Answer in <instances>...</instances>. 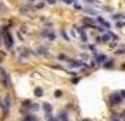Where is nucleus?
<instances>
[{
    "instance_id": "1",
    "label": "nucleus",
    "mask_w": 125,
    "mask_h": 121,
    "mask_svg": "<svg viewBox=\"0 0 125 121\" xmlns=\"http://www.w3.org/2000/svg\"><path fill=\"white\" fill-rule=\"evenodd\" d=\"M3 38H4V44H6V47H7V48H13V44H14L13 37H11V34H10L6 28H3Z\"/></svg>"
},
{
    "instance_id": "2",
    "label": "nucleus",
    "mask_w": 125,
    "mask_h": 121,
    "mask_svg": "<svg viewBox=\"0 0 125 121\" xmlns=\"http://www.w3.org/2000/svg\"><path fill=\"white\" fill-rule=\"evenodd\" d=\"M0 73H1V78H3V82H4V85H6V87H10L11 86V80H10V76H8V73L3 69V68H0Z\"/></svg>"
},
{
    "instance_id": "3",
    "label": "nucleus",
    "mask_w": 125,
    "mask_h": 121,
    "mask_svg": "<svg viewBox=\"0 0 125 121\" xmlns=\"http://www.w3.org/2000/svg\"><path fill=\"white\" fill-rule=\"evenodd\" d=\"M111 101L114 103V104H120L121 101H122V97H121V94H111Z\"/></svg>"
},
{
    "instance_id": "4",
    "label": "nucleus",
    "mask_w": 125,
    "mask_h": 121,
    "mask_svg": "<svg viewBox=\"0 0 125 121\" xmlns=\"http://www.w3.org/2000/svg\"><path fill=\"white\" fill-rule=\"evenodd\" d=\"M97 21H98L100 24H103V25H104L107 30H110V27H111V25H110V23H107V21H106L103 17H97Z\"/></svg>"
},
{
    "instance_id": "5",
    "label": "nucleus",
    "mask_w": 125,
    "mask_h": 121,
    "mask_svg": "<svg viewBox=\"0 0 125 121\" xmlns=\"http://www.w3.org/2000/svg\"><path fill=\"white\" fill-rule=\"evenodd\" d=\"M77 31H79V34H80V37H82V41H83V42H87V35L84 34L83 28H77Z\"/></svg>"
},
{
    "instance_id": "6",
    "label": "nucleus",
    "mask_w": 125,
    "mask_h": 121,
    "mask_svg": "<svg viewBox=\"0 0 125 121\" xmlns=\"http://www.w3.org/2000/svg\"><path fill=\"white\" fill-rule=\"evenodd\" d=\"M106 55H97L96 56V61H97V63H103V62H106Z\"/></svg>"
},
{
    "instance_id": "7",
    "label": "nucleus",
    "mask_w": 125,
    "mask_h": 121,
    "mask_svg": "<svg viewBox=\"0 0 125 121\" xmlns=\"http://www.w3.org/2000/svg\"><path fill=\"white\" fill-rule=\"evenodd\" d=\"M114 66V62L113 61H107L106 63H103V68H106V69H111Z\"/></svg>"
},
{
    "instance_id": "8",
    "label": "nucleus",
    "mask_w": 125,
    "mask_h": 121,
    "mask_svg": "<svg viewBox=\"0 0 125 121\" xmlns=\"http://www.w3.org/2000/svg\"><path fill=\"white\" fill-rule=\"evenodd\" d=\"M42 107H44V110H45L46 113H51V110H52V107H51V104H49V103H44V104H42Z\"/></svg>"
},
{
    "instance_id": "9",
    "label": "nucleus",
    "mask_w": 125,
    "mask_h": 121,
    "mask_svg": "<svg viewBox=\"0 0 125 121\" xmlns=\"http://www.w3.org/2000/svg\"><path fill=\"white\" fill-rule=\"evenodd\" d=\"M100 39H101V42H108V39H110V34H104L103 37H100Z\"/></svg>"
},
{
    "instance_id": "10",
    "label": "nucleus",
    "mask_w": 125,
    "mask_h": 121,
    "mask_svg": "<svg viewBox=\"0 0 125 121\" xmlns=\"http://www.w3.org/2000/svg\"><path fill=\"white\" fill-rule=\"evenodd\" d=\"M42 93H44V92H42V89H41V87H37V89H35V96H37V97H41V96H42Z\"/></svg>"
},
{
    "instance_id": "11",
    "label": "nucleus",
    "mask_w": 125,
    "mask_h": 121,
    "mask_svg": "<svg viewBox=\"0 0 125 121\" xmlns=\"http://www.w3.org/2000/svg\"><path fill=\"white\" fill-rule=\"evenodd\" d=\"M44 7H45V1H41V3H37L35 4V8H38V10L44 8Z\"/></svg>"
},
{
    "instance_id": "12",
    "label": "nucleus",
    "mask_w": 125,
    "mask_h": 121,
    "mask_svg": "<svg viewBox=\"0 0 125 121\" xmlns=\"http://www.w3.org/2000/svg\"><path fill=\"white\" fill-rule=\"evenodd\" d=\"M113 18L118 21V20H121V18H125V16H124V14H114V16H113Z\"/></svg>"
},
{
    "instance_id": "13",
    "label": "nucleus",
    "mask_w": 125,
    "mask_h": 121,
    "mask_svg": "<svg viewBox=\"0 0 125 121\" xmlns=\"http://www.w3.org/2000/svg\"><path fill=\"white\" fill-rule=\"evenodd\" d=\"M23 121H37V118H35V117H32V116H27Z\"/></svg>"
},
{
    "instance_id": "14",
    "label": "nucleus",
    "mask_w": 125,
    "mask_h": 121,
    "mask_svg": "<svg viewBox=\"0 0 125 121\" xmlns=\"http://www.w3.org/2000/svg\"><path fill=\"white\" fill-rule=\"evenodd\" d=\"M48 39H49V41H53V39H55V34H53V32H49V34H48Z\"/></svg>"
},
{
    "instance_id": "15",
    "label": "nucleus",
    "mask_w": 125,
    "mask_h": 121,
    "mask_svg": "<svg viewBox=\"0 0 125 121\" xmlns=\"http://www.w3.org/2000/svg\"><path fill=\"white\" fill-rule=\"evenodd\" d=\"M115 54H118V55H122V54H125V48H120V49H117V52Z\"/></svg>"
},
{
    "instance_id": "16",
    "label": "nucleus",
    "mask_w": 125,
    "mask_h": 121,
    "mask_svg": "<svg viewBox=\"0 0 125 121\" xmlns=\"http://www.w3.org/2000/svg\"><path fill=\"white\" fill-rule=\"evenodd\" d=\"M86 11H87V13H89V14H93V16H96V14H97V13H96V11H94V10H91V8H87V10H86Z\"/></svg>"
},
{
    "instance_id": "17",
    "label": "nucleus",
    "mask_w": 125,
    "mask_h": 121,
    "mask_svg": "<svg viewBox=\"0 0 125 121\" xmlns=\"http://www.w3.org/2000/svg\"><path fill=\"white\" fill-rule=\"evenodd\" d=\"M62 35H63V38H65L66 41H69V37H68V34H66L65 31H62Z\"/></svg>"
},
{
    "instance_id": "18",
    "label": "nucleus",
    "mask_w": 125,
    "mask_h": 121,
    "mask_svg": "<svg viewBox=\"0 0 125 121\" xmlns=\"http://www.w3.org/2000/svg\"><path fill=\"white\" fill-rule=\"evenodd\" d=\"M55 96H56V97H61V96H62V92H61V90L55 92Z\"/></svg>"
},
{
    "instance_id": "19",
    "label": "nucleus",
    "mask_w": 125,
    "mask_h": 121,
    "mask_svg": "<svg viewBox=\"0 0 125 121\" xmlns=\"http://www.w3.org/2000/svg\"><path fill=\"white\" fill-rule=\"evenodd\" d=\"M75 8H76V10H82V6H80V4H77V3H76V4H75Z\"/></svg>"
},
{
    "instance_id": "20",
    "label": "nucleus",
    "mask_w": 125,
    "mask_h": 121,
    "mask_svg": "<svg viewBox=\"0 0 125 121\" xmlns=\"http://www.w3.org/2000/svg\"><path fill=\"white\" fill-rule=\"evenodd\" d=\"M45 3H49V4H55V0H45Z\"/></svg>"
},
{
    "instance_id": "21",
    "label": "nucleus",
    "mask_w": 125,
    "mask_h": 121,
    "mask_svg": "<svg viewBox=\"0 0 125 121\" xmlns=\"http://www.w3.org/2000/svg\"><path fill=\"white\" fill-rule=\"evenodd\" d=\"M104 10H107V11H113V10H111V8L108 7V6H106V7H104Z\"/></svg>"
},
{
    "instance_id": "22",
    "label": "nucleus",
    "mask_w": 125,
    "mask_h": 121,
    "mask_svg": "<svg viewBox=\"0 0 125 121\" xmlns=\"http://www.w3.org/2000/svg\"><path fill=\"white\" fill-rule=\"evenodd\" d=\"M63 1H65V3H66V4H70V3H72V1H73V0H63Z\"/></svg>"
},
{
    "instance_id": "23",
    "label": "nucleus",
    "mask_w": 125,
    "mask_h": 121,
    "mask_svg": "<svg viewBox=\"0 0 125 121\" xmlns=\"http://www.w3.org/2000/svg\"><path fill=\"white\" fill-rule=\"evenodd\" d=\"M120 94H121V96H124V97H125V92H124V90H122V92H120Z\"/></svg>"
},
{
    "instance_id": "24",
    "label": "nucleus",
    "mask_w": 125,
    "mask_h": 121,
    "mask_svg": "<svg viewBox=\"0 0 125 121\" xmlns=\"http://www.w3.org/2000/svg\"><path fill=\"white\" fill-rule=\"evenodd\" d=\"M121 69H125V63L122 65V66H121Z\"/></svg>"
},
{
    "instance_id": "25",
    "label": "nucleus",
    "mask_w": 125,
    "mask_h": 121,
    "mask_svg": "<svg viewBox=\"0 0 125 121\" xmlns=\"http://www.w3.org/2000/svg\"><path fill=\"white\" fill-rule=\"evenodd\" d=\"M114 121H118V120H114Z\"/></svg>"
}]
</instances>
